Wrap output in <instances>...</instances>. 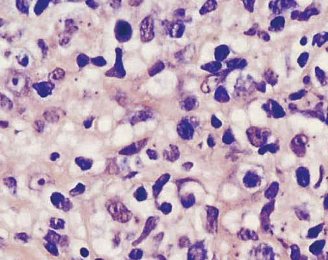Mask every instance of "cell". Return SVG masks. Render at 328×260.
Masks as SVG:
<instances>
[{"label":"cell","instance_id":"obj_33","mask_svg":"<svg viewBox=\"0 0 328 260\" xmlns=\"http://www.w3.org/2000/svg\"><path fill=\"white\" fill-rule=\"evenodd\" d=\"M95 260H105V259H102V258H96V259H95Z\"/></svg>","mask_w":328,"mask_h":260},{"label":"cell","instance_id":"obj_13","mask_svg":"<svg viewBox=\"0 0 328 260\" xmlns=\"http://www.w3.org/2000/svg\"><path fill=\"white\" fill-rule=\"evenodd\" d=\"M45 248L49 252V253L52 254L53 256H59V250H58L56 243H47L45 245Z\"/></svg>","mask_w":328,"mask_h":260},{"label":"cell","instance_id":"obj_24","mask_svg":"<svg viewBox=\"0 0 328 260\" xmlns=\"http://www.w3.org/2000/svg\"><path fill=\"white\" fill-rule=\"evenodd\" d=\"M43 125H44V124H43V122H42L41 121H37V122H36L35 123H34V127L35 128L36 131L38 132H41L43 130V127H44V126H43Z\"/></svg>","mask_w":328,"mask_h":260},{"label":"cell","instance_id":"obj_26","mask_svg":"<svg viewBox=\"0 0 328 260\" xmlns=\"http://www.w3.org/2000/svg\"><path fill=\"white\" fill-rule=\"evenodd\" d=\"M80 253H81V255L84 257V258H86L88 257L89 256V254L90 252L88 251V250L86 249V248H82L81 249V250H80Z\"/></svg>","mask_w":328,"mask_h":260},{"label":"cell","instance_id":"obj_32","mask_svg":"<svg viewBox=\"0 0 328 260\" xmlns=\"http://www.w3.org/2000/svg\"><path fill=\"white\" fill-rule=\"evenodd\" d=\"M119 241H120V240H119V237L118 236L115 237V239L114 240V245H116V246H118V245L119 244Z\"/></svg>","mask_w":328,"mask_h":260},{"label":"cell","instance_id":"obj_22","mask_svg":"<svg viewBox=\"0 0 328 260\" xmlns=\"http://www.w3.org/2000/svg\"><path fill=\"white\" fill-rule=\"evenodd\" d=\"M238 217V214H236V213H230L229 214H228L227 216L225 217L224 218V223H230V222H231L232 221L234 220H236V218Z\"/></svg>","mask_w":328,"mask_h":260},{"label":"cell","instance_id":"obj_6","mask_svg":"<svg viewBox=\"0 0 328 260\" xmlns=\"http://www.w3.org/2000/svg\"><path fill=\"white\" fill-rule=\"evenodd\" d=\"M307 128L312 133H318L321 132L323 129V125L321 122L317 120H311L308 122Z\"/></svg>","mask_w":328,"mask_h":260},{"label":"cell","instance_id":"obj_17","mask_svg":"<svg viewBox=\"0 0 328 260\" xmlns=\"http://www.w3.org/2000/svg\"><path fill=\"white\" fill-rule=\"evenodd\" d=\"M237 192L234 188L233 187H227L224 188V195L226 197H231L236 196Z\"/></svg>","mask_w":328,"mask_h":260},{"label":"cell","instance_id":"obj_31","mask_svg":"<svg viewBox=\"0 0 328 260\" xmlns=\"http://www.w3.org/2000/svg\"><path fill=\"white\" fill-rule=\"evenodd\" d=\"M221 248L222 250H228V244H227L226 243H223L221 245Z\"/></svg>","mask_w":328,"mask_h":260},{"label":"cell","instance_id":"obj_18","mask_svg":"<svg viewBox=\"0 0 328 260\" xmlns=\"http://www.w3.org/2000/svg\"><path fill=\"white\" fill-rule=\"evenodd\" d=\"M275 66H276V69L277 72H278V73L280 74L283 73V72L285 71V69H284L283 62L282 61L281 58H277Z\"/></svg>","mask_w":328,"mask_h":260},{"label":"cell","instance_id":"obj_7","mask_svg":"<svg viewBox=\"0 0 328 260\" xmlns=\"http://www.w3.org/2000/svg\"><path fill=\"white\" fill-rule=\"evenodd\" d=\"M311 173V185H315L319 179L320 176V172H319V167L317 164H313L311 168L310 171Z\"/></svg>","mask_w":328,"mask_h":260},{"label":"cell","instance_id":"obj_11","mask_svg":"<svg viewBox=\"0 0 328 260\" xmlns=\"http://www.w3.org/2000/svg\"><path fill=\"white\" fill-rule=\"evenodd\" d=\"M85 189H86L85 186L83 184L78 183L74 188H73L72 190H70V194L71 196L75 197V196H79V195L83 193L85 191Z\"/></svg>","mask_w":328,"mask_h":260},{"label":"cell","instance_id":"obj_20","mask_svg":"<svg viewBox=\"0 0 328 260\" xmlns=\"http://www.w3.org/2000/svg\"><path fill=\"white\" fill-rule=\"evenodd\" d=\"M134 196L137 199L141 201L145 198L146 195H145V190L142 188H140L137 189V190L135 192Z\"/></svg>","mask_w":328,"mask_h":260},{"label":"cell","instance_id":"obj_28","mask_svg":"<svg viewBox=\"0 0 328 260\" xmlns=\"http://www.w3.org/2000/svg\"><path fill=\"white\" fill-rule=\"evenodd\" d=\"M59 157H60V155L59 154H58V153H53V154H52V155H51L50 159H51V161H55Z\"/></svg>","mask_w":328,"mask_h":260},{"label":"cell","instance_id":"obj_30","mask_svg":"<svg viewBox=\"0 0 328 260\" xmlns=\"http://www.w3.org/2000/svg\"><path fill=\"white\" fill-rule=\"evenodd\" d=\"M289 238H290V240H293V241H297V240H298V237L296 234H291V235L290 236Z\"/></svg>","mask_w":328,"mask_h":260},{"label":"cell","instance_id":"obj_14","mask_svg":"<svg viewBox=\"0 0 328 260\" xmlns=\"http://www.w3.org/2000/svg\"><path fill=\"white\" fill-rule=\"evenodd\" d=\"M296 162V157L293 155H288L284 157L281 161L283 167H289V166L293 165Z\"/></svg>","mask_w":328,"mask_h":260},{"label":"cell","instance_id":"obj_34","mask_svg":"<svg viewBox=\"0 0 328 260\" xmlns=\"http://www.w3.org/2000/svg\"><path fill=\"white\" fill-rule=\"evenodd\" d=\"M326 249H328V241H327V244H326Z\"/></svg>","mask_w":328,"mask_h":260},{"label":"cell","instance_id":"obj_29","mask_svg":"<svg viewBox=\"0 0 328 260\" xmlns=\"http://www.w3.org/2000/svg\"><path fill=\"white\" fill-rule=\"evenodd\" d=\"M214 202V199L212 196H208L206 198V203L208 204H212Z\"/></svg>","mask_w":328,"mask_h":260},{"label":"cell","instance_id":"obj_19","mask_svg":"<svg viewBox=\"0 0 328 260\" xmlns=\"http://www.w3.org/2000/svg\"><path fill=\"white\" fill-rule=\"evenodd\" d=\"M142 256V252L138 249H134L130 252L129 258L132 259H139Z\"/></svg>","mask_w":328,"mask_h":260},{"label":"cell","instance_id":"obj_4","mask_svg":"<svg viewBox=\"0 0 328 260\" xmlns=\"http://www.w3.org/2000/svg\"><path fill=\"white\" fill-rule=\"evenodd\" d=\"M52 183V179L49 176L46 174H37L31 178L29 186L32 190H40L46 185Z\"/></svg>","mask_w":328,"mask_h":260},{"label":"cell","instance_id":"obj_27","mask_svg":"<svg viewBox=\"0 0 328 260\" xmlns=\"http://www.w3.org/2000/svg\"><path fill=\"white\" fill-rule=\"evenodd\" d=\"M195 227H196V230H199L201 228V221L200 219L199 215H198L196 218V219H195Z\"/></svg>","mask_w":328,"mask_h":260},{"label":"cell","instance_id":"obj_15","mask_svg":"<svg viewBox=\"0 0 328 260\" xmlns=\"http://www.w3.org/2000/svg\"><path fill=\"white\" fill-rule=\"evenodd\" d=\"M3 183L5 184V186L8 187L9 188L12 189V188H16L17 182H16V179L14 177H5L3 179Z\"/></svg>","mask_w":328,"mask_h":260},{"label":"cell","instance_id":"obj_1","mask_svg":"<svg viewBox=\"0 0 328 260\" xmlns=\"http://www.w3.org/2000/svg\"><path fill=\"white\" fill-rule=\"evenodd\" d=\"M105 206L113 219L119 223H126L129 221L132 217V213L128 210L127 208L121 202L118 200H108L106 202Z\"/></svg>","mask_w":328,"mask_h":260},{"label":"cell","instance_id":"obj_25","mask_svg":"<svg viewBox=\"0 0 328 260\" xmlns=\"http://www.w3.org/2000/svg\"><path fill=\"white\" fill-rule=\"evenodd\" d=\"M320 64L323 66V67L328 68V55L323 57V58H322L320 61Z\"/></svg>","mask_w":328,"mask_h":260},{"label":"cell","instance_id":"obj_9","mask_svg":"<svg viewBox=\"0 0 328 260\" xmlns=\"http://www.w3.org/2000/svg\"><path fill=\"white\" fill-rule=\"evenodd\" d=\"M290 120L292 124L298 128H302L307 126L308 122L305 119L300 116H293L292 117H290Z\"/></svg>","mask_w":328,"mask_h":260},{"label":"cell","instance_id":"obj_16","mask_svg":"<svg viewBox=\"0 0 328 260\" xmlns=\"http://www.w3.org/2000/svg\"><path fill=\"white\" fill-rule=\"evenodd\" d=\"M44 117L47 121L52 122H56V121H57L58 120H59V115L56 114L55 112H52V111H51V112L50 111H47V112H46L44 114Z\"/></svg>","mask_w":328,"mask_h":260},{"label":"cell","instance_id":"obj_2","mask_svg":"<svg viewBox=\"0 0 328 260\" xmlns=\"http://www.w3.org/2000/svg\"><path fill=\"white\" fill-rule=\"evenodd\" d=\"M18 85L17 95H24L25 91L28 90L27 80L24 78L22 73H12L7 80V87L11 91L14 93L16 92Z\"/></svg>","mask_w":328,"mask_h":260},{"label":"cell","instance_id":"obj_3","mask_svg":"<svg viewBox=\"0 0 328 260\" xmlns=\"http://www.w3.org/2000/svg\"><path fill=\"white\" fill-rule=\"evenodd\" d=\"M51 201L52 204L57 208L68 212L72 208V203L70 200L65 198L63 195L59 192L53 193L51 196Z\"/></svg>","mask_w":328,"mask_h":260},{"label":"cell","instance_id":"obj_8","mask_svg":"<svg viewBox=\"0 0 328 260\" xmlns=\"http://www.w3.org/2000/svg\"><path fill=\"white\" fill-rule=\"evenodd\" d=\"M62 237L56 233L53 230H49L47 234L45 237L46 241L47 243H59L61 240Z\"/></svg>","mask_w":328,"mask_h":260},{"label":"cell","instance_id":"obj_5","mask_svg":"<svg viewBox=\"0 0 328 260\" xmlns=\"http://www.w3.org/2000/svg\"><path fill=\"white\" fill-rule=\"evenodd\" d=\"M75 163L82 170H88L92 168V161L89 158H86L83 157H78L75 158Z\"/></svg>","mask_w":328,"mask_h":260},{"label":"cell","instance_id":"obj_35","mask_svg":"<svg viewBox=\"0 0 328 260\" xmlns=\"http://www.w3.org/2000/svg\"><path fill=\"white\" fill-rule=\"evenodd\" d=\"M74 260H76V259H74ZM77 260H83V259H77Z\"/></svg>","mask_w":328,"mask_h":260},{"label":"cell","instance_id":"obj_23","mask_svg":"<svg viewBox=\"0 0 328 260\" xmlns=\"http://www.w3.org/2000/svg\"><path fill=\"white\" fill-rule=\"evenodd\" d=\"M15 237H16V238H17L18 240L25 241V242H27V240H28V236L25 233H18V234H16L15 235Z\"/></svg>","mask_w":328,"mask_h":260},{"label":"cell","instance_id":"obj_10","mask_svg":"<svg viewBox=\"0 0 328 260\" xmlns=\"http://www.w3.org/2000/svg\"><path fill=\"white\" fill-rule=\"evenodd\" d=\"M50 227L55 230L63 229L64 228V221L62 219L52 218L50 220Z\"/></svg>","mask_w":328,"mask_h":260},{"label":"cell","instance_id":"obj_12","mask_svg":"<svg viewBox=\"0 0 328 260\" xmlns=\"http://www.w3.org/2000/svg\"><path fill=\"white\" fill-rule=\"evenodd\" d=\"M107 171L111 175H115V174H118L119 173V168L115 164V162L113 161H110L108 163L107 165Z\"/></svg>","mask_w":328,"mask_h":260},{"label":"cell","instance_id":"obj_21","mask_svg":"<svg viewBox=\"0 0 328 260\" xmlns=\"http://www.w3.org/2000/svg\"><path fill=\"white\" fill-rule=\"evenodd\" d=\"M248 222H249V225L253 228H256L258 225V220L255 216H250L248 219Z\"/></svg>","mask_w":328,"mask_h":260}]
</instances>
